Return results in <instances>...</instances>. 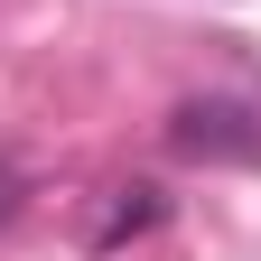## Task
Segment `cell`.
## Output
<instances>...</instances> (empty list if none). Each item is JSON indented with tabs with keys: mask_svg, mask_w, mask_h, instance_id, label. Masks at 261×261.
Instances as JSON below:
<instances>
[{
	"mask_svg": "<svg viewBox=\"0 0 261 261\" xmlns=\"http://www.w3.org/2000/svg\"><path fill=\"white\" fill-rule=\"evenodd\" d=\"M159 224H168V187L159 177H121V187H103V205L84 215V252H121V243L159 233Z\"/></svg>",
	"mask_w": 261,
	"mask_h": 261,
	"instance_id": "7a4b0ae2",
	"label": "cell"
},
{
	"mask_svg": "<svg viewBox=\"0 0 261 261\" xmlns=\"http://www.w3.org/2000/svg\"><path fill=\"white\" fill-rule=\"evenodd\" d=\"M168 149L177 159H205V168H261V103L196 93V103L168 112Z\"/></svg>",
	"mask_w": 261,
	"mask_h": 261,
	"instance_id": "6da1fadb",
	"label": "cell"
},
{
	"mask_svg": "<svg viewBox=\"0 0 261 261\" xmlns=\"http://www.w3.org/2000/svg\"><path fill=\"white\" fill-rule=\"evenodd\" d=\"M19 205H28V177H19V168H10V159H0V224H10V215H19Z\"/></svg>",
	"mask_w": 261,
	"mask_h": 261,
	"instance_id": "3957f363",
	"label": "cell"
}]
</instances>
